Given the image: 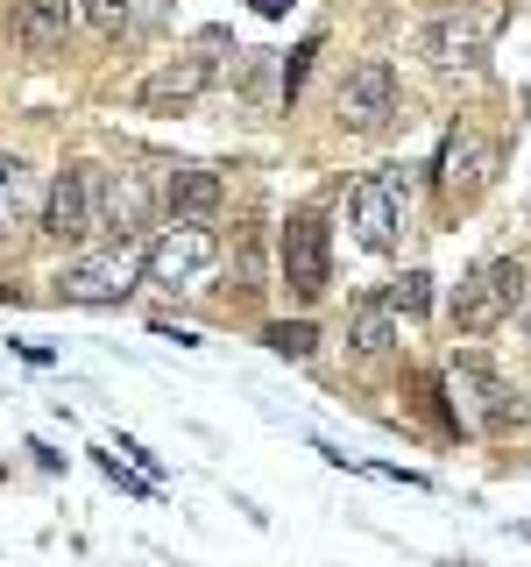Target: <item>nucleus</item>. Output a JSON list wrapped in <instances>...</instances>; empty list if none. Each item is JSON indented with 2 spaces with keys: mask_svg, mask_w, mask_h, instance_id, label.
Here are the masks:
<instances>
[{
  "mask_svg": "<svg viewBox=\"0 0 531 567\" xmlns=\"http://www.w3.org/2000/svg\"><path fill=\"white\" fill-rule=\"evenodd\" d=\"M142 277H149V248H135V241H106V248H93V256L64 262L58 291L71 298V306H114V298H128Z\"/></svg>",
  "mask_w": 531,
  "mask_h": 567,
  "instance_id": "f257e3e1",
  "label": "nucleus"
},
{
  "mask_svg": "<svg viewBox=\"0 0 531 567\" xmlns=\"http://www.w3.org/2000/svg\"><path fill=\"white\" fill-rule=\"evenodd\" d=\"M518 291H524V277H518V262H510V256L475 262V270L460 277V291H454V327H460V333L503 327V319L518 312Z\"/></svg>",
  "mask_w": 531,
  "mask_h": 567,
  "instance_id": "f03ea898",
  "label": "nucleus"
},
{
  "mask_svg": "<svg viewBox=\"0 0 531 567\" xmlns=\"http://www.w3.org/2000/svg\"><path fill=\"white\" fill-rule=\"evenodd\" d=\"M212 262H220V241H212L199 220H177L149 241V277L142 284H156V291H199Z\"/></svg>",
  "mask_w": 531,
  "mask_h": 567,
  "instance_id": "7ed1b4c3",
  "label": "nucleus"
},
{
  "mask_svg": "<svg viewBox=\"0 0 531 567\" xmlns=\"http://www.w3.org/2000/svg\"><path fill=\"white\" fill-rule=\"evenodd\" d=\"M404 206H412V185H404L397 171L354 177V192H347V227H354V241H362V248H389V241H397V227H404Z\"/></svg>",
  "mask_w": 531,
  "mask_h": 567,
  "instance_id": "20e7f679",
  "label": "nucleus"
},
{
  "mask_svg": "<svg viewBox=\"0 0 531 567\" xmlns=\"http://www.w3.org/2000/svg\"><path fill=\"white\" fill-rule=\"evenodd\" d=\"M418 58L433 71H482L489 22H482V14H433V22L418 29Z\"/></svg>",
  "mask_w": 531,
  "mask_h": 567,
  "instance_id": "39448f33",
  "label": "nucleus"
},
{
  "mask_svg": "<svg viewBox=\"0 0 531 567\" xmlns=\"http://www.w3.org/2000/svg\"><path fill=\"white\" fill-rule=\"evenodd\" d=\"M389 114H397V71H389L383 58L347 64V79H341V121H347L354 135H376Z\"/></svg>",
  "mask_w": 531,
  "mask_h": 567,
  "instance_id": "423d86ee",
  "label": "nucleus"
},
{
  "mask_svg": "<svg viewBox=\"0 0 531 567\" xmlns=\"http://www.w3.org/2000/svg\"><path fill=\"white\" fill-rule=\"evenodd\" d=\"M93 206H100V235H114V241H128L135 227H149V206H156V192H149V177L142 171H93Z\"/></svg>",
  "mask_w": 531,
  "mask_h": 567,
  "instance_id": "0eeeda50",
  "label": "nucleus"
},
{
  "mask_svg": "<svg viewBox=\"0 0 531 567\" xmlns=\"http://www.w3.org/2000/svg\"><path fill=\"white\" fill-rule=\"evenodd\" d=\"M43 235H50V241H85V235H100L93 171H85V164L58 171V185H50V199H43Z\"/></svg>",
  "mask_w": 531,
  "mask_h": 567,
  "instance_id": "6e6552de",
  "label": "nucleus"
},
{
  "mask_svg": "<svg viewBox=\"0 0 531 567\" xmlns=\"http://www.w3.org/2000/svg\"><path fill=\"white\" fill-rule=\"evenodd\" d=\"M454 419L468 425V433H496V425L518 419V404H510V390L489 377L482 362H454Z\"/></svg>",
  "mask_w": 531,
  "mask_h": 567,
  "instance_id": "1a4fd4ad",
  "label": "nucleus"
},
{
  "mask_svg": "<svg viewBox=\"0 0 531 567\" xmlns=\"http://www.w3.org/2000/svg\"><path fill=\"white\" fill-rule=\"evenodd\" d=\"M333 277L326 262V220L319 213H291V227H283V284H291L298 298H319Z\"/></svg>",
  "mask_w": 531,
  "mask_h": 567,
  "instance_id": "9d476101",
  "label": "nucleus"
},
{
  "mask_svg": "<svg viewBox=\"0 0 531 567\" xmlns=\"http://www.w3.org/2000/svg\"><path fill=\"white\" fill-rule=\"evenodd\" d=\"M206 85H212V58H177V64H164V71L142 79V106H149V114H170V106L185 114Z\"/></svg>",
  "mask_w": 531,
  "mask_h": 567,
  "instance_id": "9b49d317",
  "label": "nucleus"
},
{
  "mask_svg": "<svg viewBox=\"0 0 531 567\" xmlns=\"http://www.w3.org/2000/svg\"><path fill=\"white\" fill-rule=\"evenodd\" d=\"M71 22H79V0H22V8H14V43L35 50V58H50V50H64Z\"/></svg>",
  "mask_w": 531,
  "mask_h": 567,
  "instance_id": "f8f14e48",
  "label": "nucleus"
},
{
  "mask_svg": "<svg viewBox=\"0 0 531 567\" xmlns=\"http://www.w3.org/2000/svg\"><path fill=\"white\" fill-rule=\"evenodd\" d=\"M489 171H496V142L468 135V128H454V135H447V150H439V185H447V192H475Z\"/></svg>",
  "mask_w": 531,
  "mask_h": 567,
  "instance_id": "ddd939ff",
  "label": "nucleus"
},
{
  "mask_svg": "<svg viewBox=\"0 0 531 567\" xmlns=\"http://www.w3.org/2000/svg\"><path fill=\"white\" fill-rule=\"evenodd\" d=\"M29 213H35V177H29V164L14 150H0V235L22 227Z\"/></svg>",
  "mask_w": 531,
  "mask_h": 567,
  "instance_id": "4468645a",
  "label": "nucleus"
},
{
  "mask_svg": "<svg viewBox=\"0 0 531 567\" xmlns=\"http://www.w3.org/2000/svg\"><path fill=\"white\" fill-rule=\"evenodd\" d=\"M347 341H354V354H383L389 341H397V306H389V298H368V306H354Z\"/></svg>",
  "mask_w": 531,
  "mask_h": 567,
  "instance_id": "2eb2a0df",
  "label": "nucleus"
},
{
  "mask_svg": "<svg viewBox=\"0 0 531 567\" xmlns=\"http://www.w3.org/2000/svg\"><path fill=\"white\" fill-rule=\"evenodd\" d=\"M212 206H220V177L212 171H177L170 177V213L177 220H206Z\"/></svg>",
  "mask_w": 531,
  "mask_h": 567,
  "instance_id": "dca6fc26",
  "label": "nucleus"
},
{
  "mask_svg": "<svg viewBox=\"0 0 531 567\" xmlns=\"http://www.w3.org/2000/svg\"><path fill=\"white\" fill-rule=\"evenodd\" d=\"M79 14L93 22V35H106V43H114V35H128V22H135L128 0H79Z\"/></svg>",
  "mask_w": 531,
  "mask_h": 567,
  "instance_id": "f3484780",
  "label": "nucleus"
},
{
  "mask_svg": "<svg viewBox=\"0 0 531 567\" xmlns=\"http://www.w3.org/2000/svg\"><path fill=\"white\" fill-rule=\"evenodd\" d=\"M262 341H270L277 354H291V362H305V354L319 348V333L305 327V319H277V327H270V333H262Z\"/></svg>",
  "mask_w": 531,
  "mask_h": 567,
  "instance_id": "a211bd4d",
  "label": "nucleus"
},
{
  "mask_svg": "<svg viewBox=\"0 0 531 567\" xmlns=\"http://www.w3.org/2000/svg\"><path fill=\"white\" fill-rule=\"evenodd\" d=\"M425 298H433V277L412 270V277L397 284V291H389V306H397V312H425Z\"/></svg>",
  "mask_w": 531,
  "mask_h": 567,
  "instance_id": "6ab92c4d",
  "label": "nucleus"
},
{
  "mask_svg": "<svg viewBox=\"0 0 531 567\" xmlns=\"http://www.w3.org/2000/svg\"><path fill=\"white\" fill-rule=\"evenodd\" d=\"M142 14H170V0H142Z\"/></svg>",
  "mask_w": 531,
  "mask_h": 567,
  "instance_id": "aec40b11",
  "label": "nucleus"
},
{
  "mask_svg": "<svg viewBox=\"0 0 531 567\" xmlns=\"http://www.w3.org/2000/svg\"><path fill=\"white\" fill-rule=\"evenodd\" d=\"M256 8H262V14H283V0H256Z\"/></svg>",
  "mask_w": 531,
  "mask_h": 567,
  "instance_id": "412c9836",
  "label": "nucleus"
}]
</instances>
